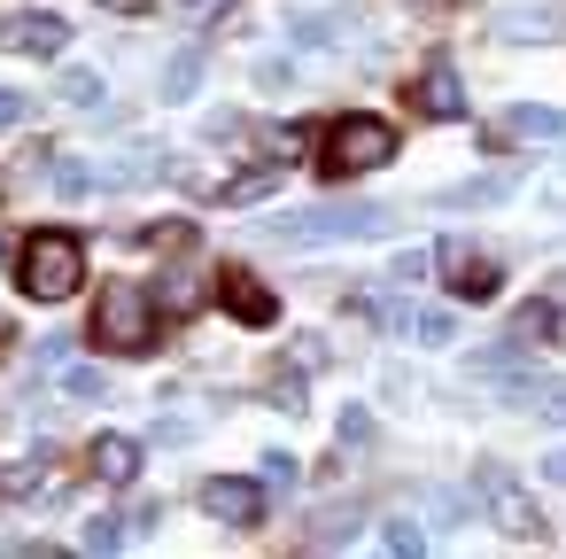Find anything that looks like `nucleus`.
I'll return each mask as SVG.
<instances>
[{
  "label": "nucleus",
  "mask_w": 566,
  "mask_h": 559,
  "mask_svg": "<svg viewBox=\"0 0 566 559\" xmlns=\"http://www.w3.org/2000/svg\"><path fill=\"white\" fill-rule=\"evenodd\" d=\"M543 474H551V482H566V443H558V451L543 458Z\"/></svg>",
  "instance_id": "nucleus-32"
},
{
  "label": "nucleus",
  "mask_w": 566,
  "mask_h": 559,
  "mask_svg": "<svg viewBox=\"0 0 566 559\" xmlns=\"http://www.w3.org/2000/svg\"><path fill=\"white\" fill-rule=\"evenodd\" d=\"M535 203H543V210H551V218H566V164H558V172H551V179H543V187H535Z\"/></svg>",
  "instance_id": "nucleus-25"
},
{
  "label": "nucleus",
  "mask_w": 566,
  "mask_h": 559,
  "mask_svg": "<svg viewBox=\"0 0 566 559\" xmlns=\"http://www.w3.org/2000/svg\"><path fill=\"white\" fill-rule=\"evenodd\" d=\"M272 187H280V172H241L233 187H218V203H264Z\"/></svg>",
  "instance_id": "nucleus-18"
},
{
  "label": "nucleus",
  "mask_w": 566,
  "mask_h": 559,
  "mask_svg": "<svg viewBox=\"0 0 566 559\" xmlns=\"http://www.w3.org/2000/svg\"><path fill=\"white\" fill-rule=\"evenodd\" d=\"M473 489H481V505H489V520H496V528H512V536H535V528H543V520H535V497H527L496 458H481V466H473Z\"/></svg>",
  "instance_id": "nucleus-5"
},
{
  "label": "nucleus",
  "mask_w": 566,
  "mask_h": 559,
  "mask_svg": "<svg viewBox=\"0 0 566 559\" xmlns=\"http://www.w3.org/2000/svg\"><path fill=\"white\" fill-rule=\"evenodd\" d=\"M102 9H109V17H148L156 0H102Z\"/></svg>",
  "instance_id": "nucleus-31"
},
{
  "label": "nucleus",
  "mask_w": 566,
  "mask_h": 559,
  "mask_svg": "<svg viewBox=\"0 0 566 559\" xmlns=\"http://www.w3.org/2000/svg\"><path fill=\"white\" fill-rule=\"evenodd\" d=\"M551 32H558V24H551L543 9H512V17H504V40H551Z\"/></svg>",
  "instance_id": "nucleus-20"
},
{
  "label": "nucleus",
  "mask_w": 566,
  "mask_h": 559,
  "mask_svg": "<svg viewBox=\"0 0 566 559\" xmlns=\"http://www.w3.org/2000/svg\"><path fill=\"white\" fill-rule=\"evenodd\" d=\"M94 474H102V482H133V474H140V443H133V435H102V443H94Z\"/></svg>",
  "instance_id": "nucleus-12"
},
{
  "label": "nucleus",
  "mask_w": 566,
  "mask_h": 559,
  "mask_svg": "<svg viewBox=\"0 0 566 559\" xmlns=\"http://www.w3.org/2000/svg\"><path fill=\"white\" fill-rule=\"evenodd\" d=\"M551 334H558V303H543V296H535V303H520V311H512V342H551Z\"/></svg>",
  "instance_id": "nucleus-15"
},
{
  "label": "nucleus",
  "mask_w": 566,
  "mask_h": 559,
  "mask_svg": "<svg viewBox=\"0 0 566 559\" xmlns=\"http://www.w3.org/2000/svg\"><path fill=\"white\" fill-rule=\"evenodd\" d=\"M380 544H388V551H403V559H411V551H427V536H419L411 520H388V528H380Z\"/></svg>",
  "instance_id": "nucleus-24"
},
{
  "label": "nucleus",
  "mask_w": 566,
  "mask_h": 559,
  "mask_svg": "<svg viewBox=\"0 0 566 559\" xmlns=\"http://www.w3.org/2000/svg\"><path fill=\"white\" fill-rule=\"evenodd\" d=\"M396 210L380 203H342V210H303V218H264V241H287V249H311V241H373L388 234Z\"/></svg>",
  "instance_id": "nucleus-2"
},
{
  "label": "nucleus",
  "mask_w": 566,
  "mask_h": 559,
  "mask_svg": "<svg viewBox=\"0 0 566 559\" xmlns=\"http://www.w3.org/2000/svg\"><path fill=\"white\" fill-rule=\"evenodd\" d=\"M434 257H442V265H450V296H465V303H489V296H496V288H504V280H496V265H489V257H465V241H442V249H434Z\"/></svg>",
  "instance_id": "nucleus-9"
},
{
  "label": "nucleus",
  "mask_w": 566,
  "mask_h": 559,
  "mask_svg": "<svg viewBox=\"0 0 566 559\" xmlns=\"http://www.w3.org/2000/svg\"><path fill=\"white\" fill-rule=\"evenodd\" d=\"M365 435H373V420H365V412L349 404V412H342V443H365Z\"/></svg>",
  "instance_id": "nucleus-29"
},
{
  "label": "nucleus",
  "mask_w": 566,
  "mask_h": 559,
  "mask_svg": "<svg viewBox=\"0 0 566 559\" xmlns=\"http://www.w3.org/2000/svg\"><path fill=\"white\" fill-rule=\"evenodd\" d=\"M264 482L287 489V482H295V458H287V451H264Z\"/></svg>",
  "instance_id": "nucleus-27"
},
{
  "label": "nucleus",
  "mask_w": 566,
  "mask_h": 559,
  "mask_svg": "<svg viewBox=\"0 0 566 559\" xmlns=\"http://www.w3.org/2000/svg\"><path fill=\"white\" fill-rule=\"evenodd\" d=\"M272 404H280V412H303V381L280 373V381H272Z\"/></svg>",
  "instance_id": "nucleus-26"
},
{
  "label": "nucleus",
  "mask_w": 566,
  "mask_h": 559,
  "mask_svg": "<svg viewBox=\"0 0 566 559\" xmlns=\"http://www.w3.org/2000/svg\"><path fill=\"white\" fill-rule=\"evenodd\" d=\"M24 117H32V102H24V94H0V133L24 125Z\"/></svg>",
  "instance_id": "nucleus-28"
},
{
  "label": "nucleus",
  "mask_w": 566,
  "mask_h": 559,
  "mask_svg": "<svg viewBox=\"0 0 566 559\" xmlns=\"http://www.w3.org/2000/svg\"><path fill=\"white\" fill-rule=\"evenodd\" d=\"M427 265H434L427 249H403V257L388 265V280H396V288H411V280H427Z\"/></svg>",
  "instance_id": "nucleus-22"
},
{
  "label": "nucleus",
  "mask_w": 566,
  "mask_h": 559,
  "mask_svg": "<svg viewBox=\"0 0 566 559\" xmlns=\"http://www.w3.org/2000/svg\"><path fill=\"white\" fill-rule=\"evenodd\" d=\"M342 24H349V17H295V40H303V48H334Z\"/></svg>",
  "instance_id": "nucleus-19"
},
{
  "label": "nucleus",
  "mask_w": 566,
  "mask_h": 559,
  "mask_svg": "<svg viewBox=\"0 0 566 559\" xmlns=\"http://www.w3.org/2000/svg\"><path fill=\"white\" fill-rule=\"evenodd\" d=\"M233 0H179V17H226Z\"/></svg>",
  "instance_id": "nucleus-30"
},
{
  "label": "nucleus",
  "mask_w": 566,
  "mask_h": 559,
  "mask_svg": "<svg viewBox=\"0 0 566 559\" xmlns=\"http://www.w3.org/2000/svg\"><path fill=\"white\" fill-rule=\"evenodd\" d=\"M202 86V48H179L171 63H164V102H187Z\"/></svg>",
  "instance_id": "nucleus-14"
},
{
  "label": "nucleus",
  "mask_w": 566,
  "mask_h": 559,
  "mask_svg": "<svg viewBox=\"0 0 566 559\" xmlns=\"http://www.w3.org/2000/svg\"><path fill=\"white\" fill-rule=\"evenodd\" d=\"M0 48H9V55H63L71 48V24L48 17V9H24V17L0 24Z\"/></svg>",
  "instance_id": "nucleus-7"
},
{
  "label": "nucleus",
  "mask_w": 566,
  "mask_h": 559,
  "mask_svg": "<svg viewBox=\"0 0 566 559\" xmlns=\"http://www.w3.org/2000/svg\"><path fill=\"white\" fill-rule=\"evenodd\" d=\"M78 280H86V241H78V234L48 226V234L24 241V257H17V288H24L32 303H71Z\"/></svg>",
  "instance_id": "nucleus-1"
},
{
  "label": "nucleus",
  "mask_w": 566,
  "mask_h": 559,
  "mask_svg": "<svg viewBox=\"0 0 566 559\" xmlns=\"http://www.w3.org/2000/svg\"><path fill=\"white\" fill-rule=\"evenodd\" d=\"M218 296H226V311H233L241 327H272V319H280V296H272L264 280H249V272H218Z\"/></svg>",
  "instance_id": "nucleus-10"
},
{
  "label": "nucleus",
  "mask_w": 566,
  "mask_h": 559,
  "mask_svg": "<svg viewBox=\"0 0 566 559\" xmlns=\"http://www.w3.org/2000/svg\"><path fill=\"white\" fill-rule=\"evenodd\" d=\"M566 133V110H543V102H520L489 125V148H512V141H558Z\"/></svg>",
  "instance_id": "nucleus-8"
},
{
  "label": "nucleus",
  "mask_w": 566,
  "mask_h": 559,
  "mask_svg": "<svg viewBox=\"0 0 566 559\" xmlns=\"http://www.w3.org/2000/svg\"><path fill=\"white\" fill-rule=\"evenodd\" d=\"M48 482H55V466H48V458H24V466L0 474V497H40Z\"/></svg>",
  "instance_id": "nucleus-16"
},
{
  "label": "nucleus",
  "mask_w": 566,
  "mask_h": 559,
  "mask_svg": "<svg viewBox=\"0 0 566 559\" xmlns=\"http://www.w3.org/2000/svg\"><path fill=\"white\" fill-rule=\"evenodd\" d=\"M63 396H86V404H94V396H109V381H102L94 365H71V373H63Z\"/></svg>",
  "instance_id": "nucleus-21"
},
{
  "label": "nucleus",
  "mask_w": 566,
  "mask_h": 559,
  "mask_svg": "<svg viewBox=\"0 0 566 559\" xmlns=\"http://www.w3.org/2000/svg\"><path fill=\"white\" fill-rule=\"evenodd\" d=\"M388 156H396V125H388V117H334L318 172H326V179H349V172H380Z\"/></svg>",
  "instance_id": "nucleus-3"
},
{
  "label": "nucleus",
  "mask_w": 566,
  "mask_h": 559,
  "mask_svg": "<svg viewBox=\"0 0 566 559\" xmlns=\"http://www.w3.org/2000/svg\"><path fill=\"white\" fill-rule=\"evenodd\" d=\"M117 544H125V520H109V513L86 520V551H117Z\"/></svg>",
  "instance_id": "nucleus-23"
},
{
  "label": "nucleus",
  "mask_w": 566,
  "mask_h": 559,
  "mask_svg": "<svg viewBox=\"0 0 566 559\" xmlns=\"http://www.w3.org/2000/svg\"><path fill=\"white\" fill-rule=\"evenodd\" d=\"M63 102L71 110H102V71H63Z\"/></svg>",
  "instance_id": "nucleus-17"
},
{
  "label": "nucleus",
  "mask_w": 566,
  "mask_h": 559,
  "mask_svg": "<svg viewBox=\"0 0 566 559\" xmlns=\"http://www.w3.org/2000/svg\"><path fill=\"white\" fill-rule=\"evenodd\" d=\"M94 342H102V350H148V342H156V303H148L133 280L102 288V303H94Z\"/></svg>",
  "instance_id": "nucleus-4"
},
{
  "label": "nucleus",
  "mask_w": 566,
  "mask_h": 559,
  "mask_svg": "<svg viewBox=\"0 0 566 559\" xmlns=\"http://www.w3.org/2000/svg\"><path fill=\"white\" fill-rule=\"evenodd\" d=\"M512 187H520L512 172H489V179H465V187H450V195H442V210H473V203H504Z\"/></svg>",
  "instance_id": "nucleus-13"
},
{
  "label": "nucleus",
  "mask_w": 566,
  "mask_h": 559,
  "mask_svg": "<svg viewBox=\"0 0 566 559\" xmlns=\"http://www.w3.org/2000/svg\"><path fill=\"white\" fill-rule=\"evenodd\" d=\"M419 110H427V117H442V125H458V117H465V86H458V71H450V63H427V79H419Z\"/></svg>",
  "instance_id": "nucleus-11"
},
{
  "label": "nucleus",
  "mask_w": 566,
  "mask_h": 559,
  "mask_svg": "<svg viewBox=\"0 0 566 559\" xmlns=\"http://www.w3.org/2000/svg\"><path fill=\"white\" fill-rule=\"evenodd\" d=\"M202 513L226 520V528H256V520H264V482H249V474H210V482H202Z\"/></svg>",
  "instance_id": "nucleus-6"
}]
</instances>
